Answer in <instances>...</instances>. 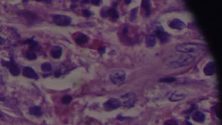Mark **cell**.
I'll list each match as a JSON object with an SVG mask.
<instances>
[{
	"instance_id": "obj_6",
	"label": "cell",
	"mask_w": 222,
	"mask_h": 125,
	"mask_svg": "<svg viewBox=\"0 0 222 125\" xmlns=\"http://www.w3.org/2000/svg\"><path fill=\"white\" fill-rule=\"evenodd\" d=\"M2 63L3 65L6 66L7 68L9 69L11 74L13 76H17L20 75V68L13 59H11L9 61H6L3 60L2 61Z\"/></svg>"
},
{
	"instance_id": "obj_1",
	"label": "cell",
	"mask_w": 222,
	"mask_h": 125,
	"mask_svg": "<svg viewBox=\"0 0 222 125\" xmlns=\"http://www.w3.org/2000/svg\"><path fill=\"white\" fill-rule=\"evenodd\" d=\"M195 59L192 55L186 53L172 55L167 59L166 64L170 68H179L192 64Z\"/></svg>"
},
{
	"instance_id": "obj_3",
	"label": "cell",
	"mask_w": 222,
	"mask_h": 125,
	"mask_svg": "<svg viewBox=\"0 0 222 125\" xmlns=\"http://www.w3.org/2000/svg\"><path fill=\"white\" fill-rule=\"evenodd\" d=\"M122 105L125 108H132L137 100V96L133 92H129L122 95L119 100Z\"/></svg>"
},
{
	"instance_id": "obj_27",
	"label": "cell",
	"mask_w": 222,
	"mask_h": 125,
	"mask_svg": "<svg viewBox=\"0 0 222 125\" xmlns=\"http://www.w3.org/2000/svg\"><path fill=\"white\" fill-rule=\"evenodd\" d=\"M108 11H109V9H107V7H104L102 9L101 15L102 16H104V17H105L106 16L108 15Z\"/></svg>"
},
{
	"instance_id": "obj_28",
	"label": "cell",
	"mask_w": 222,
	"mask_h": 125,
	"mask_svg": "<svg viewBox=\"0 0 222 125\" xmlns=\"http://www.w3.org/2000/svg\"><path fill=\"white\" fill-rule=\"evenodd\" d=\"M83 15L86 16V17H89V16L91 15V12L89 11L88 9H84V10H83Z\"/></svg>"
},
{
	"instance_id": "obj_19",
	"label": "cell",
	"mask_w": 222,
	"mask_h": 125,
	"mask_svg": "<svg viewBox=\"0 0 222 125\" xmlns=\"http://www.w3.org/2000/svg\"><path fill=\"white\" fill-rule=\"evenodd\" d=\"M88 40V37L86 35L81 33L77 37L76 39V42L78 44H83L87 42Z\"/></svg>"
},
{
	"instance_id": "obj_8",
	"label": "cell",
	"mask_w": 222,
	"mask_h": 125,
	"mask_svg": "<svg viewBox=\"0 0 222 125\" xmlns=\"http://www.w3.org/2000/svg\"><path fill=\"white\" fill-rule=\"evenodd\" d=\"M22 74L25 77L30 78V79L37 80L39 78V76L37 74V72H35L33 69L29 66H26L24 67L22 70Z\"/></svg>"
},
{
	"instance_id": "obj_24",
	"label": "cell",
	"mask_w": 222,
	"mask_h": 125,
	"mask_svg": "<svg viewBox=\"0 0 222 125\" xmlns=\"http://www.w3.org/2000/svg\"><path fill=\"white\" fill-rule=\"evenodd\" d=\"M176 80L175 78L174 77H167V78H164L162 79H160V81L161 82H174Z\"/></svg>"
},
{
	"instance_id": "obj_23",
	"label": "cell",
	"mask_w": 222,
	"mask_h": 125,
	"mask_svg": "<svg viewBox=\"0 0 222 125\" xmlns=\"http://www.w3.org/2000/svg\"><path fill=\"white\" fill-rule=\"evenodd\" d=\"M72 100V97L70 95H65L62 98V102L65 105H67L70 103Z\"/></svg>"
},
{
	"instance_id": "obj_7",
	"label": "cell",
	"mask_w": 222,
	"mask_h": 125,
	"mask_svg": "<svg viewBox=\"0 0 222 125\" xmlns=\"http://www.w3.org/2000/svg\"><path fill=\"white\" fill-rule=\"evenodd\" d=\"M120 105L121 104L119 100L111 98L104 104V108L107 111H111L120 108Z\"/></svg>"
},
{
	"instance_id": "obj_11",
	"label": "cell",
	"mask_w": 222,
	"mask_h": 125,
	"mask_svg": "<svg viewBox=\"0 0 222 125\" xmlns=\"http://www.w3.org/2000/svg\"><path fill=\"white\" fill-rule=\"evenodd\" d=\"M157 37L162 42H166L170 38V35L166 33L162 27H158L155 31Z\"/></svg>"
},
{
	"instance_id": "obj_18",
	"label": "cell",
	"mask_w": 222,
	"mask_h": 125,
	"mask_svg": "<svg viewBox=\"0 0 222 125\" xmlns=\"http://www.w3.org/2000/svg\"><path fill=\"white\" fill-rule=\"evenodd\" d=\"M29 113L32 115L39 116L42 115L41 109L40 106H34L30 108Z\"/></svg>"
},
{
	"instance_id": "obj_31",
	"label": "cell",
	"mask_w": 222,
	"mask_h": 125,
	"mask_svg": "<svg viewBox=\"0 0 222 125\" xmlns=\"http://www.w3.org/2000/svg\"><path fill=\"white\" fill-rule=\"evenodd\" d=\"M5 40L2 37L0 36V45L2 44L4 42Z\"/></svg>"
},
{
	"instance_id": "obj_12",
	"label": "cell",
	"mask_w": 222,
	"mask_h": 125,
	"mask_svg": "<svg viewBox=\"0 0 222 125\" xmlns=\"http://www.w3.org/2000/svg\"><path fill=\"white\" fill-rule=\"evenodd\" d=\"M192 118L196 122L202 123L205 121V114L200 111H194L192 113Z\"/></svg>"
},
{
	"instance_id": "obj_30",
	"label": "cell",
	"mask_w": 222,
	"mask_h": 125,
	"mask_svg": "<svg viewBox=\"0 0 222 125\" xmlns=\"http://www.w3.org/2000/svg\"><path fill=\"white\" fill-rule=\"evenodd\" d=\"M92 3L95 5H99L100 4V3L101 2L100 1H92L91 2Z\"/></svg>"
},
{
	"instance_id": "obj_16",
	"label": "cell",
	"mask_w": 222,
	"mask_h": 125,
	"mask_svg": "<svg viewBox=\"0 0 222 125\" xmlns=\"http://www.w3.org/2000/svg\"><path fill=\"white\" fill-rule=\"evenodd\" d=\"M146 43L148 46L152 47L155 46L156 43L155 36L153 35H146Z\"/></svg>"
},
{
	"instance_id": "obj_10",
	"label": "cell",
	"mask_w": 222,
	"mask_h": 125,
	"mask_svg": "<svg viewBox=\"0 0 222 125\" xmlns=\"http://www.w3.org/2000/svg\"><path fill=\"white\" fill-rule=\"evenodd\" d=\"M169 26L173 29L181 30L186 27V24L181 20L178 18H175L170 22Z\"/></svg>"
},
{
	"instance_id": "obj_21",
	"label": "cell",
	"mask_w": 222,
	"mask_h": 125,
	"mask_svg": "<svg viewBox=\"0 0 222 125\" xmlns=\"http://www.w3.org/2000/svg\"><path fill=\"white\" fill-rule=\"evenodd\" d=\"M41 69L43 72H50L51 70H52V66L50 63L46 62V63H44L42 64L41 66Z\"/></svg>"
},
{
	"instance_id": "obj_2",
	"label": "cell",
	"mask_w": 222,
	"mask_h": 125,
	"mask_svg": "<svg viewBox=\"0 0 222 125\" xmlns=\"http://www.w3.org/2000/svg\"><path fill=\"white\" fill-rule=\"evenodd\" d=\"M176 49L177 51L183 53H198L203 51L204 46L202 44L194 42H185L177 45Z\"/></svg>"
},
{
	"instance_id": "obj_17",
	"label": "cell",
	"mask_w": 222,
	"mask_h": 125,
	"mask_svg": "<svg viewBox=\"0 0 222 125\" xmlns=\"http://www.w3.org/2000/svg\"><path fill=\"white\" fill-rule=\"evenodd\" d=\"M141 5L144 9L146 15H149L151 13L150 2L148 0H144L142 2Z\"/></svg>"
},
{
	"instance_id": "obj_32",
	"label": "cell",
	"mask_w": 222,
	"mask_h": 125,
	"mask_svg": "<svg viewBox=\"0 0 222 125\" xmlns=\"http://www.w3.org/2000/svg\"><path fill=\"white\" fill-rule=\"evenodd\" d=\"M187 125H192V124L191 123H189V122H187Z\"/></svg>"
},
{
	"instance_id": "obj_25",
	"label": "cell",
	"mask_w": 222,
	"mask_h": 125,
	"mask_svg": "<svg viewBox=\"0 0 222 125\" xmlns=\"http://www.w3.org/2000/svg\"><path fill=\"white\" fill-rule=\"evenodd\" d=\"M164 125H178V123L174 119H169L165 121Z\"/></svg>"
},
{
	"instance_id": "obj_15",
	"label": "cell",
	"mask_w": 222,
	"mask_h": 125,
	"mask_svg": "<svg viewBox=\"0 0 222 125\" xmlns=\"http://www.w3.org/2000/svg\"><path fill=\"white\" fill-rule=\"evenodd\" d=\"M186 95L184 93H179L177 92H175L172 94V95L170 98V101H181L185 99Z\"/></svg>"
},
{
	"instance_id": "obj_14",
	"label": "cell",
	"mask_w": 222,
	"mask_h": 125,
	"mask_svg": "<svg viewBox=\"0 0 222 125\" xmlns=\"http://www.w3.org/2000/svg\"><path fill=\"white\" fill-rule=\"evenodd\" d=\"M62 54V48L61 46H53L51 50V54L53 58L55 59L61 57Z\"/></svg>"
},
{
	"instance_id": "obj_13",
	"label": "cell",
	"mask_w": 222,
	"mask_h": 125,
	"mask_svg": "<svg viewBox=\"0 0 222 125\" xmlns=\"http://www.w3.org/2000/svg\"><path fill=\"white\" fill-rule=\"evenodd\" d=\"M25 43L29 44V50H30L36 52L37 51H39L40 49V47L38 44V43L33 40V38L27 40Z\"/></svg>"
},
{
	"instance_id": "obj_22",
	"label": "cell",
	"mask_w": 222,
	"mask_h": 125,
	"mask_svg": "<svg viewBox=\"0 0 222 125\" xmlns=\"http://www.w3.org/2000/svg\"><path fill=\"white\" fill-rule=\"evenodd\" d=\"M26 55L27 58L29 60H35L37 59V54L33 51L28 50L27 52Z\"/></svg>"
},
{
	"instance_id": "obj_20",
	"label": "cell",
	"mask_w": 222,
	"mask_h": 125,
	"mask_svg": "<svg viewBox=\"0 0 222 125\" xmlns=\"http://www.w3.org/2000/svg\"><path fill=\"white\" fill-rule=\"evenodd\" d=\"M108 15L114 20H116L119 17V14L117 10L115 8L109 9Z\"/></svg>"
},
{
	"instance_id": "obj_4",
	"label": "cell",
	"mask_w": 222,
	"mask_h": 125,
	"mask_svg": "<svg viewBox=\"0 0 222 125\" xmlns=\"http://www.w3.org/2000/svg\"><path fill=\"white\" fill-rule=\"evenodd\" d=\"M126 78V72H125L124 70L120 69L113 70L110 76V78L112 82L117 85H120L124 83Z\"/></svg>"
},
{
	"instance_id": "obj_26",
	"label": "cell",
	"mask_w": 222,
	"mask_h": 125,
	"mask_svg": "<svg viewBox=\"0 0 222 125\" xmlns=\"http://www.w3.org/2000/svg\"><path fill=\"white\" fill-rule=\"evenodd\" d=\"M137 9H133L131 12V20H134L136 17V14H137Z\"/></svg>"
},
{
	"instance_id": "obj_9",
	"label": "cell",
	"mask_w": 222,
	"mask_h": 125,
	"mask_svg": "<svg viewBox=\"0 0 222 125\" xmlns=\"http://www.w3.org/2000/svg\"><path fill=\"white\" fill-rule=\"evenodd\" d=\"M216 67L215 62L209 61L205 66L203 71L205 75L207 76H212L216 72Z\"/></svg>"
},
{
	"instance_id": "obj_29",
	"label": "cell",
	"mask_w": 222,
	"mask_h": 125,
	"mask_svg": "<svg viewBox=\"0 0 222 125\" xmlns=\"http://www.w3.org/2000/svg\"><path fill=\"white\" fill-rule=\"evenodd\" d=\"M61 75V72L60 70H56V72H55V77H59Z\"/></svg>"
},
{
	"instance_id": "obj_5",
	"label": "cell",
	"mask_w": 222,
	"mask_h": 125,
	"mask_svg": "<svg viewBox=\"0 0 222 125\" xmlns=\"http://www.w3.org/2000/svg\"><path fill=\"white\" fill-rule=\"evenodd\" d=\"M53 20L55 24L59 26H67L70 25L72 22L70 16L63 15H54Z\"/></svg>"
}]
</instances>
